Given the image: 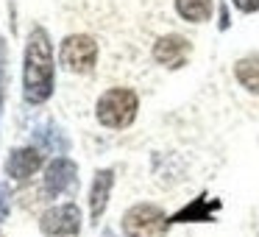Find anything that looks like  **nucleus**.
<instances>
[{"instance_id":"nucleus-9","label":"nucleus","mask_w":259,"mask_h":237,"mask_svg":"<svg viewBox=\"0 0 259 237\" xmlns=\"http://www.w3.org/2000/svg\"><path fill=\"white\" fill-rule=\"evenodd\" d=\"M109 187H112V170H101L95 179V187H92V218H98L106 207Z\"/></svg>"},{"instance_id":"nucleus-3","label":"nucleus","mask_w":259,"mask_h":237,"mask_svg":"<svg viewBox=\"0 0 259 237\" xmlns=\"http://www.w3.org/2000/svg\"><path fill=\"white\" fill-rule=\"evenodd\" d=\"M137 114V95L131 90H109L98 101V120L109 129H123Z\"/></svg>"},{"instance_id":"nucleus-6","label":"nucleus","mask_w":259,"mask_h":237,"mask_svg":"<svg viewBox=\"0 0 259 237\" xmlns=\"http://www.w3.org/2000/svg\"><path fill=\"white\" fill-rule=\"evenodd\" d=\"M187 56H190V42L184 36H164L153 48V59L167 64V67H181L187 62Z\"/></svg>"},{"instance_id":"nucleus-1","label":"nucleus","mask_w":259,"mask_h":237,"mask_svg":"<svg viewBox=\"0 0 259 237\" xmlns=\"http://www.w3.org/2000/svg\"><path fill=\"white\" fill-rule=\"evenodd\" d=\"M53 87V51L45 31L36 28L31 34L28 51H25V98L28 101H45Z\"/></svg>"},{"instance_id":"nucleus-4","label":"nucleus","mask_w":259,"mask_h":237,"mask_svg":"<svg viewBox=\"0 0 259 237\" xmlns=\"http://www.w3.org/2000/svg\"><path fill=\"white\" fill-rule=\"evenodd\" d=\"M98 56V45L90 36H67L62 45V64L73 73H87L92 70Z\"/></svg>"},{"instance_id":"nucleus-2","label":"nucleus","mask_w":259,"mask_h":237,"mask_svg":"<svg viewBox=\"0 0 259 237\" xmlns=\"http://www.w3.org/2000/svg\"><path fill=\"white\" fill-rule=\"evenodd\" d=\"M170 229L167 215L153 204H140L123 218V231L128 237H164Z\"/></svg>"},{"instance_id":"nucleus-7","label":"nucleus","mask_w":259,"mask_h":237,"mask_svg":"<svg viewBox=\"0 0 259 237\" xmlns=\"http://www.w3.org/2000/svg\"><path fill=\"white\" fill-rule=\"evenodd\" d=\"M39 165H42V156L36 151H31V148H25V151H14L12 159H9V173H12L14 179H28Z\"/></svg>"},{"instance_id":"nucleus-8","label":"nucleus","mask_w":259,"mask_h":237,"mask_svg":"<svg viewBox=\"0 0 259 237\" xmlns=\"http://www.w3.org/2000/svg\"><path fill=\"white\" fill-rule=\"evenodd\" d=\"M176 9L190 23H203L212 14V0H176Z\"/></svg>"},{"instance_id":"nucleus-5","label":"nucleus","mask_w":259,"mask_h":237,"mask_svg":"<svg viewBox=\"0 0 259 237\" xmlns=\"http://www.w3.org/2000/svg\"><path fill=\"white\" fill-rule=\"evenodd\" d=\"M81 226V212L73 204H64V207H56L42 218V231L48 234H75Z\"/></svg>"},{"instance_id":"nucleus-11","label":"nucleus","mask_w":259,"mask_h":237,"mask_svg":"<svg viewBox=\"0 0 259 237\" xmlns=\"http://www.w3.org/2000/svg\"><path fill=\"white\" fill-rule=\"evenodd\" d=\"M234 6L240 9V12H256L259 0H234Z\"/></svg>"},{"instance_id":"nucleus-10","label":"nucleus","mask_w":259,"mask_h":237,"mask_svg":"<svg viewBox=\"0 0 259 237\" xmlns=\"http://www.w3.org/2000/svg\"><path fill=\"white\" fill-rule=\"evenodd\" d=\"M234 73H237V78H240V84L245 87V90L259 92V59H242Z\"/></svg>"}]
</instances>
